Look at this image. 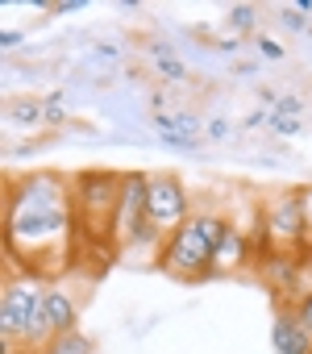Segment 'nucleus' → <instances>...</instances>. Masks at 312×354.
I'll list each match as a JSON object with an SVG mask.
<instances>
[{
	"mask_svg": "<svg viewBox=\"0 0 312 354\" xmlns=\"http://www.w3.org/2000/svg\"><path fill=\"white\" fill-rule=\"evenodd\" d=\"M225 26L242 38H250V34L258 38V9L254 5H233V9H225Z\"/></svg>",
	"mask_w": 312,
	"mask_h": 354,
	"instance_id": "4468645a",
	"label": "nucleus"
},
{
	"mask_svg": "<svg viewBox=\"0 0 312 354\" xmlns=\"http://www.w3.org/2000/svg\"><path fill=\"white\" fill-rule=\"evenodd\" d=\"M258 100H262V109H275L279 104V92L271 84H258Z\"/></svg>",
	"mask_w": 312,
	"mask_h": 354,
	"instance_id": "bb28decb",
	"label": "nucleus"
},
{
	"mask_svg": "<svg viewBox=\"0 0 312 354\" xmlns=\"http://www.w3.org/2000/svg\"><path fill=\"white\" fill-rule=\"evenodd\" d=\"M42 300H46V279L9 263L5 292H0V337H5V346H34L38 350Z\"/></svg>",
	"mask_w": 312,
	"mask_h": 354,
	"instance_id": "7ed1b4c3",
	"label": "nucleus"
},
{
	"mask_svg": "<svg viewBox=\"0 0 312 354\" xmlns=\"http://www.w3.org/2000/svg\"><path fill=\"white\" fill-rule=\"evenodd\" d=\"M242 42H246V38H242V34H233V30H229V34H221V38H213V46H217V50H225V55L242 50Z\"/></svg>",
	"mask_w": 312,
	"mask_h": 354,
	"instance_id": "393cba45",
	"label": "nucleus"
},
{
	"mask_svg": "<svg viewBox=\"0 0 312 354\" xmlns=\"http://www.w3.org/2000/svg\"><path fill=\"white\" fill-rule=\"evenodd\" d=\"M275 138H300L304 133V121L300 117H279V113H271V125H266Z\"/></svg>",
	"mask_w": 312,
	"mask_h": 354,
	"instance_id": "f3484780",
	"label": "nucleus"
},
{
	"mask_svg": "<svg viewBox=\"0 0 312 354\" xmlns=\"http://www.w3.org/2000/svg\"><path fill=\"white\" fill-rule=\"evenodd\" d=\"M254 254H258V246H254L237 225L225 221V230H221V238H217V250H213V275H237V271H246V267L254 263ZM258 259H262V254H258Z\"/></svg>",
	"mask_w": 312,
	"mask_h": 354,
	"instance_id": "6e6552de",
	"label": "nucleus"
},
{
	"mask_svg": "<svg viewBox=\"0 0 312 354\" xmlns=\"http://www.w3.org/2000/svg\"><path fill=\"white\" fill-rule=\"evenodd\" d=\"M225 230V209H196L167 242L159 254V271L179 279V283H196V279H213V250L217 238Z\"/></svg>",
	"mask_w": 312,
	"mask_h": 354,
	"instance_id": "f03ea898",
	"label": "nucleus"
},
{
	"mask_svg": "<svg viewBox=\"0 0 312 354\" xmlns=\"http://www.w3.org/2000/svg\"><path fill=\"white\" fill-rule=\"evenodd\" d=\"M92 292V275L79 271V267H67L63 275L46 279V300H42V337H38V350L59 337V333H71L79 325V313H84V300Z\"/></svg>",
	"mask_w": 312,
	"mask_h": 354,
	"instance_id": "39448f33",
	"label": "nucleus"
},
{
	"mask_svg": "<svg viewBox=\"0 0 312 354\" xmlns=\"http://www.w3.org/2000/svg\"><path fill=\"white\" fill-rule=\"evenodd\" d=\"M75 205L71 180L59 171H26L9 180L5 192V254L42 279L63 275L75 254Z\"/></svg>",
	"mask_w": 312,
	"mask_h": 354,
	"instance_id": "f257e3e1",
	"label": "nucleus"
},
{
	"mask_svg": "<svg viewBox=\"0 0 312 354\" xmlns=\"http://www.w3.org/2000/svg\"><path fill=\"white\" fill-rule=\"evenodd\" d=\"M42 109H46V125H50V129H63V125H71V113H67V96H63V92H50V96H42Z\"/></svg>",
	"mask_w": 312,
	"mask_h": 354,
	"instance_id": "2eb2a0df",
	"label": "nucleus"
},
{
	"mask_svg": "<svg viewBox=\"0 0 312 354\" xmlns=\"http://www.w3.org/2000/svg\"><path fill=\"white\" fill-rule=\"evenodd\" d=\"M295 317H300V321H304V325L312 329V296H304V300L295 304Z\"/></svg>",
	"mask_w": 312,
	"mask_h": 354,
	"instance_id": "cd10ccee",
	"label": "nucleus"
},
{
	"mask_svg": "<svg viewBox=\"0 0 312 354\" xmlns=\"http://www.w3.org/2000/svg\"><path fill=\"white\" fill-rule=\"evenodd\" d=\"M258 67H262V63H233V67H229V75H237V80H250V75H258Z\"/></svg>",
	"mask_w": 312,
	"mask_h": 354,
	"instance_id": "a878e982",
	"label": "nucleus"
},
{
	"mask_svg": "<svg viewBox=\"0 0 312 354\" xmlns=\"http://www.w3.org/2000/svg\"><path fill=\"white\" fill-rule=\"evenodd\" d=\"M279 21H283L291 34H308V30H312V17H304V13H295V9H279Z\"/></svg>",
	"mask_w": 312,
	"mask_h": 354,
	"instance_id": "aec40b11",
	"label": "nucleus"
},
{
	"mask_svg": "<svg viewBox=\"0 0 312 354\" xmlns=\"http://www.w3.org/2000/svg\"><path fill=\"white\" fill-rule=\"evenodd\" d=\"M254 46H258V55H262V59H271V63H279V59H283V46H279L275 38H266V34H258V38H254Z\"/></svg>",
	"mask_w": 312,
	"mask_h": 354,
	"instance_id": "5701e85b",
	"label": "nucleus"
},
{
	"mask_svg": "<svg viewBox=\"0 0 312 354\" xmlns=\"http://www.w3.org/2000/svg\"><path fill=\"white\" fill-rule=\"evenodd\" d=\"M167 150H184V154H192V150H200V138H179V133H163L159 138Z\"/></svg>",
	"mask_w": 312,
	"mask_h": 354,
	"instance_id": "4be33fe9",
	"label": "nucleus"
},
{
	"mask_svg": "<svg viewBox=\"0 0 312 354\" xmlns=\"http://www.w3.org/2000/svg\"><path fill=\"white\" fill-rule=\"evenodd\" d=\"M271 350L275 354H312V329L295 317V308L279 304L271 321Z\"/></svg>",
	"mask_w": 312,
	"mask_h": 354,
	"instance_id": "1a4fd4ad",
	"label": "nucleus"
},
{
	"mask_svg": "<svg viewBox=\"0 0 312 354\" xmlns=\"http://www.w3.org/2000/svg\"><path fill=\"white\" fill-rule=\"evenodd\" d=\"M308 42H312V30H308Z\"/></svg>",
	"mask_w": 312,
	"mask_h": 354,
	"instance_id": "7c9ffc66",
	"label": "nucleus"
},
{
	"mask_svg": "<svg viewBox=\"0 0 312 354\" xmlns=\"http://www.w3.org/2000/svg\"><path fill=\"white\" fill-rule=\"evenodd\" d=\"M5 121H9V129H38V125H46L42 96H13L5 104Z\"/></svg>",
	"mask_w": 312,
	"mask_h": 354,
	"instance_id": "9b49d317",
	"label": "nucleus"
},
{
	"mask_svg": "<svg viewBox=\"0 0 312 354\" xmlns=\"http://www.w3.org/2000/svg\"><path fill=\"white\" fill-rule=\"evenodd\" d=\"M300 196V213H304V234H308V250H312V184H300L295 188Z\"/></svg>",
	"mask_w": 312,
	"mask_h": 354,
	"instance_id": "6ab92c4d",
	"label": "nucleus"
},
{
	"mask_svg": "<svg viewBox=\"0 0 312 354\" xmlns=\"http://www.w3.org/2000/svg\"><path fill=\"white\" fill-rule=\"evenodd\" d=\"M192 213H196L192 192H188V184L179 180L175 171H150V175H146V221H150V230L159 234L163 242H167Z\"/></svg>",
	"mask_w": 312,
	"mask_h": 354,
	"instance_id": "423d86ee",
	"label": "nucleus"
},
{
	"mask_svg": "<svg viewBox=\"0 0 312 354\" xmlns=\"http://www.w3.org/2000/svg\"><path fill=\"white\" fill-rule=\"evenodd\" d=\"M266 125H271V109H254L242 117V129H266Z\"/></svg>",
	"mask_w": 312,
	"mask_h": 354,
	"instance_id": "b1692460",
	"label": "nucleus"
},
{
	"mask_svg": "<svg viewBox=\"0 0 312 354\" xmlns=\"http://www.w3.org/2000/svg\"><path fill=\"white\" fill-rule=\"evenodd\" d=\"M88 59H100V63H121V46H117V42H92V46H88Z\"/></svg>",
	"mask_w": 312,
	"mask_h": 354,
	"instance_id": "412c9836",
	"label": "nucleus"
},
{
	"mask_svg": "<svg viewBox=\"0 0 312 354\" xmlns=\"http://www.w3.org/2000/svg\"><path fill=\"white\" fill-rule=\"evenodd\" d=\"M233 133H237V129H233L229 117H208V121H204V138H208V142H229Z\"/></svg>",
	"mask_w": 312,
	"mask_h": 354,
	"instance_id": "a211bd4d",
	"label": "nucleus"
},
{
	"mask_svg": "<svg viewBox=\"0 0 312 354\" xmlns=\"http://www.w3.org/2000/svg\"><path fill=\"white\" fill-rule=\"evenodd\" d=\"M262 250L266 254H304L308 250L295 188H279L262 201Z\"/></svg>",
	"mask_w": 312,
	"mask_h": 354,
	"instance_id": "0eeeda50",
	"label": "nucleus"
},
{
	"mask_svg": "<svg viewBox=\"0 0 312 354\" xmlns=\"http://www.w3.org/2000/svg\"><path fill=\"white\" fill-rule=\"evenodd\" d=\"M5 354H42V350H34V346H5Z\"/></svg>",
	"mask_w": 312,
	"mask_h": 354,
	"instance_id": "c756f323",
	"label": "nucleus"
},
{
	"mask_svg": "<svg viewBox=\"0 0 312 354\" xmlns=\"http://www.w3.org/2000/svg\"><path fill=\"white\" fill-rule=\"evenodd\" d=\"M150 59H154V75L167 80V84H188V80H192V67H188L167 42H150Z\"/></svg>",
	"mask_w": 312,
	"mask_h": 354,
	"instance_id": "f8f14e48",
	"label": "nucleus"
},
{
	"mask_svg": "<svg viewBox=\"0 0 312 354\" xmlns=\"http://www.w3.org/2000/svg\"><path fill=\"white\" fill-rule=\"evenodd\" d=\"M42 354H96V342H92L88 333L71 329V333H59V337H50V342L42 346Z\"/></svg>",
	"mask_w": 312,
	"mask_h": 354,
	"instance_id": "ddd939ff",
	"label": "nucleus"
},
{
	"mask_svg": "<svg viewBox=\"0 0 312 354\" xmlns=\"http://www.w3.org/2000/svg\"><path fill=\"white\" fill-rule=\"evenodd\" d=\"M0 42H5V50H17L21 46V30H5V34H0Z\"/></svg>",
	"mask_w": 312,
	"mask_h": 354,
	"instance_id": "c85d7f7f",
	"label": "nucleus"
},
{
	"mask_svg": "<svg viewBox=\"0 0 312 354\" xmlns=\"http://www.w3.org/2000/svg\"><path fill=\"white\" fill-rule=\"evenodd\" d=\"M121 188H125V175H117V171H100V167H96V171L71 175V205H75L79 238H92V242L108 246Z\"/></svg>",
	"mask_w": 312,
	"mask_h": 354,
	"instance_id": "20e7f679",
	"label": "nucleus"
},
{
	"mask_svg": "<svg viewBox=\"0 0 312 354\" xmlns=\"http://www.w3.org/2000/svg\"><path fill=\"white\" fill-rule=\"evenodd\" d=\"M304 109H308V104H304L300 92H279V104H275L271 113H279V117H300V121H304Z\"/></svg>",
	"mask_w": 312,
	"mask_h": 354,
	"instance_id": "dca6fc26",
	"label": "nucleus"
},
{
	"mask_svg": "<svg viewBox=\"0 0 312 354\" xmlns=\"http://www.w3.org/2000/svg\"><path fill=\"white\" fill-rule=\"evenodd\" d=\"M300 259L304 254H262L258 259V275H262V283L271 288V296L279 304H291L295 275H300Z\"/></svg>",
	"mask_w": 312,
	"mask_h": 354,
	"instance_id": "9d476101",
	"label": "nucleus"
}]
</instances>
